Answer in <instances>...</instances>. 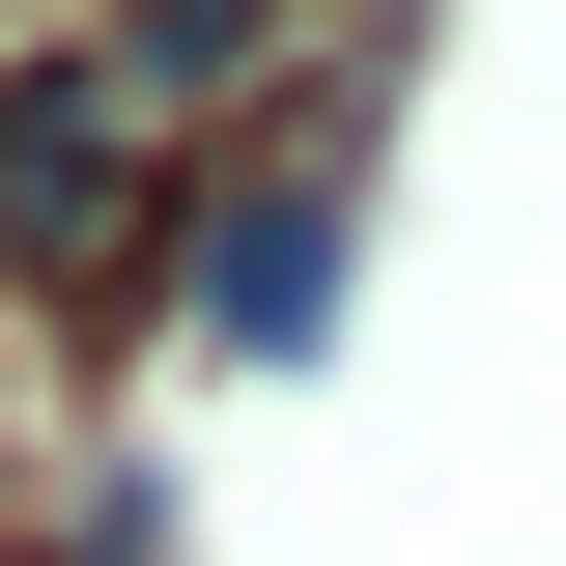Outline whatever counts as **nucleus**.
<instances>
[{
    "mask_svg": "<svg viewBox=\"0 0 566 566\" xmlns=\"http://www.w3.org/2000/svg\"><path fill=\"white\" fill-rule=\"evenodd\" d=\"M0 510H29V453H0Z\"/></svg>",
    "mask_w": 566,
    "mask_h": 566,
    "instance_id": "obj_4",
    "label": "nucleus"
},
{
    "mask_svg": "<svg viewBox=\"0 0 566 566\" xmlns=\"http://www.w3.org/2000/svg\"><path fill=\"white\" fill-rule=\"evenodd\" d=\"M340 29H368V0H340Z\"/></svg>",
    "mask_w": 566,
    "mask_h": 566,
    "instance_id": "obj_5",
    "label": "nucleus"
},
{
    "mask_svg": "<svg viewBox=\"0 0 566 566\" xmlns=\"http://www.w3.org/2000/svg\"><path fill=\"white\" fill-rule=\"evenodd\" d=\"M170 199H199V142L142 114L114 29H0V312L142 340L170 312Z\"/></svg>",
    "mask_w": 566,
    "mask_h": 566,
    "instance_id": "obj_1",
    "label": "nucleus"
},
{
    "mask_svg": "<svg viewBox=\"0 0 566 566\" xmlns=\"http://www.w3.org/2000/svg\"><path fill=\"white\" fill-rule=\"evenodd\" d=\"M0 566H170V482H29Z\"/></svg>",
    "mask_w": 566,
    "mask_h": 566,
    "instance_id": "obj_3",
    "label": "nucleus"
},
{
    "mask_svg": "<svg viewBox=\"0 0 566 566\" xmlns=\"http://www.w3.org/2000/svg\"><path fill=\"white\" fill-rule=\"evenodd\" d=\"M340 227H368V85H283V114H199V199H170V312L227 368L340 340Z\"/></svg>",
    "mask_w": 566,
    "mask_h": 566,
    "instance_id": "obj_2",
    "label": "nucleus"
}]
</instances>
